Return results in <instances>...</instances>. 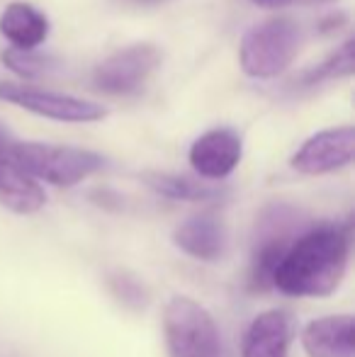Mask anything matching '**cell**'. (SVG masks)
<instances>
[{"mask_svg":"<svg viewBox=\"0 0 355 357\" xmlns=\"http://www.w3.org/2000/svg\"><path fill=\"white\" fill-rule=\"evenodd\" d=\"M351 234L324 224L289 243L273 273V287L289 296H326L341 284L348 268Z\"/></svg>","mask_w":355,"mask_h":357,"instance_id":"6da1fadb","label":"cell"},{"mask_svg":"<svg viewBox=\"0 0 355 357\" xmlns=\"http://www.w3.org/2000/svg\"><path fill=\"white\" fill-rule=\"evenodd\" d=\"M10 155L32 180H44L56 188H73L83 183L105 163L93 151L37 142H13Z\"/></svg>","mask_w":355,"mask_h":357,"instance_id":"7a4b0ae2","label":"cell"},{"mask_svg":"<svg viewBox=\"0 0 355 357\" xmlns=\"http://www.w3.org/2000/svg\"><path fill=\"white\" fill-rule=\"evenodd\" d=\"M302 44V29L289 17H270L246 32L241 42V68L251 78H275L292 66Z\"/></svg>","mask_w":355,"mask_h":357,"instance_id":"3957f363","label":"cell"},{"mask_svg":"<svg viewBox=\"0 0 355 357\" xmlns=\"http://www.w3.org/2000/svg\"><path fill=\"white\" fill-rule=\"evenodd\" d=\"M163 331L171 357H222L214 319L190 296H173L163 311Z\"/></svg>","mask_w":355,"mask_h":357,"instance_id":"277c9868","label":"cell"},{"mask_svg":"<svg viewBox=\"0 0 355 357\" xmlns=\"http://www.w3.org/2000/svg\"><path fill=\"white\" fill-rule=\"evenodd\" d=\"M0 100L17 107L27 109L32 114L47 119H56V122H71V124H88L105 119V107L93 100L73 98V95H61L54 90L32 88V85H20V83H0Z\"/></svg>","mask_w":355,"mask_h":357,"instance_id":"5b68a950","label":"cell"},{"mask_svg":"<svg viewBox=\"0 0 355 357\" xmlns=\"http://www.w3.org/2000/svg\"><path fill=\"white\" fill-rule=\"evenodd\" d=\"M161 63V49L153 44H132L107 56L93 71V85L109 95H132Z\"/></svg>","mask_w":355,"mask_h":357,"instance_id":"8992f818","label":"cell"},{"mask_svg":"<svg viewBox=\"0 0 355 357\" xmlns=\"http://www.w3.org/2000/svg\"><path fill=\"white\" fill-rule=\"evenodd\" d=\"M355 149L353 127L326 129L307 139L292 155V168L304 175H324L351 165Z\"/></svg>","mask_w":355,"mask_h":357,"instance_id":"52a82bcc","label":"cell"},{"mask_svg":"<svg viewBox=\"0 0 355 357\" xmlns=\"http://www.w3.org/2000/svg\"><path fill=\"white\" fill-rule=\"evenodd\" d=\"M243 153V144L234 129H212L190 149V165L199 178L222 180L234 173Z\"/></svg>","mask_w":355,"mask_h":357,"instance_id":"ba28073f","label":"cell"},{"mask_svg":"<svg viewBox=\"0 0 355 357\" xmlns=\"http://www.w3.org/2000/svg\"><path fill=\"white\" fill-rule=\"evenodd\" d=\"M10 139L0 129V202L17 214H34L44 207L47 195L10 155Z\"/></svg>","mask_w":355,"mask_h":357,"instance_id":"9c48e42d","label":"cell"},{"mask_svg":"<svg viewBox=\"0 0 355 357\" xmlns=\"http://www.w3.org/2000/svg\"><path fill=\"white\" fill-rule=\"evenodd\" d=\"M302 345L309 357H355L353 316H326L307 324Z\"/></svg>","mask_w":355,"mask_h":357,"instance_id":"30bf717a","label":"cell"},{"mask_svg":"<svg viewBox=\"0 0 355 357\" xmlns=\"http://www.w3.org/2000/svg\"><path fill=\"white\" fill-rule=\"evenodd\" d=\"M292 324L285 311H266L256 316L243 335V357H287Z\"/></svg>","mask_w":355,"mask_h":357,"instance_id":"8fae6325","label":"cell"},{"mask_svg":"<svg viewBox=\"0 0 355 357\" xmlns=\"http://www.w3.org/2000/svg\"><path fill=\"white\" fill-rule=\"evenodd\" d=\"M176 245L197 260H219L227 245V231L224 224L212 214L190 216L188 221L176 229Z\"/></svg>","mask_w":355,"mask_h":357,"instance_id":"7c38bea8","label":"cell"},{"mask_svg":"<svg viewBox=\"0 0 355 357\" xmlns=\"http://www.w3.org/2000/svg\"><path fill=\"white\" fill-rule=\"evenodd\" d=\"M0 34L15 44V49L32 52L44 44L49 34V20L29 3H10L0 15Z\"/></svg>","mask_w":355,"mask_h":357,"instance_id":"4fadbf2b","label":"cell"},{"mask_svg":"<svg viewBox=\"0 0 355 357\" xmlns=\"http://www.w3.org/2000/svg\"><path fill=\"white\" fill-rule=\"evenodd\" d=\"M146 185L156 190L158 195L171 199H185V202H207V199H217L222 190L209 188L197 180H190L185 175H168V173H149L144 175Z\"/></svg>","mask_w":355,"mask_h":357,"instance_id":"5bb4252c","label":"cell"},{"mask_svg":"<svg viewBox=\"0 0 355 357\" xmlns=\"http://www.w3.org/2000/svg\"><path fill=\"white\" fill-rule=\"evenodd\" d=\"M353 73V42H343L341 49L331 54L326 61H322L319 66H314L312 71H307L302 75V85L307 88H314V85L328 83V80L336 78H348Z\"/></svg>","mask_w":355,"mask_h":357,"instance_id":"9a60e30c","label":"cell"},{"mask_svg":"<svg viewBox=\"0 0 355 357\" xmlns=\"http://www.w3.org/2000/svg\"><path fill=\"white\" fill-rule=\"evenodd\" d=\"M3 63L13 73L24 75V78H37V75L49 73L56 66L54 59L42 56V54H34V52H24V49H5Z\"/></svg>","mask_w":355,"mask_h":357,"instance_id":"2e32d148","label":"cell"},{"mask_svg":"<svg viewBox=\"0 0 355 357\" xmlns=\"http://www.w3.org/2000/svg\"><path fill=\"white\" fill-rule=\"evenodd\" d=\"M253 5L258 8H266V10H275V8H282V5H289L292 0H251Z\"/></svg>","mask_w":355,"mask_h":357,"instance_id":"e0dca14e","label":"cell"},{"mask_svg":"<svg viewBox=\"0 0 355 357\" xmlns=\"http://www.w3.org/2000/svg\"><path fill=\"white\" fill-rule=\"evenodd\" d=\"M127 3H134V5H158L163 0H127Z\"/></svg>","mask_w":355,"mask_h":357,"instance_id":"ac0fdd59","label":"cell"},{"mask_svg":"<svg viewBox=\"0 0 355 357\" xmlns=\"http://www.w3.org/2000/svg\"><path fill=\"white\" fill-rule=\"evenodd\" d=\"M309 3H326V0H309Z\"/></svg>","mask_w":355,"mask_h":357,"instance_id":"d6986e66","label":"cell"}]
</instances>
